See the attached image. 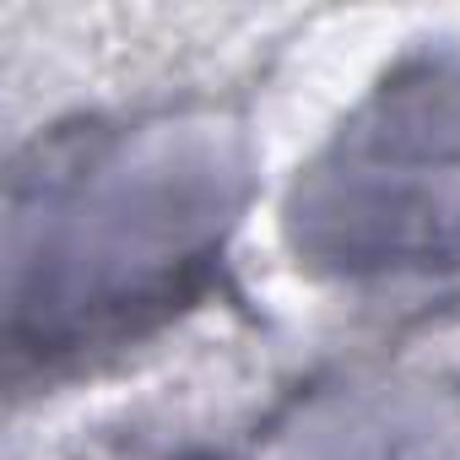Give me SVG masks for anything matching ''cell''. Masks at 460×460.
<instances>
[{
	"label": "cell",
	"instance_id": "cell-1",
	"mask_svg": "<svg viewBox=\"0 0 460 460\" xmlns=\"http://www.w3.org/2000/svg\"><path fill=\"white\" fill-rule=\"evenodd\" d=\"M211 173L119 136L39 152L12 195L17 352H71L179 304L227 211Z\"/></svg>",
	"mask_w": 460,
	"mask_h": 460
},
{
	"label": "cell",
	"instance_id": "cell-2",
	"mask_svg": "<svg viewBox=\"0 0 460 460\" xmlns=\"http://www.w3.org/2000/svg\"><path fill=\"white\" fill-rule=\"evenodd\" d=\"M331 179L352 200V266H460V82L455 93L438 82V93L417 87L390 98L385 114L352 130Z\"/></svg>",
	"mask_w": 460,
	"mask_h": 460
}]
</instances>
